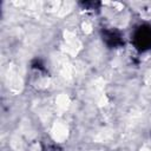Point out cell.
<instances>
[{
	"label": "cell",
	"mask_w": 151,
	"mask_h": 151,
	"mask_svg": "<svg viewBox=\"0 0 151 151\" xmlns=\"http://www.w3.org/2000/svg\"><path fill=\"white\" fill-rule=\"evenodd\" d=\"M133 41L139 50L151 48V27L150 26L139 27L134 33Z\"/></svg>",
	"instance_id": "6da1fadb"
},
{
	"label": "cell",
	"mask_w": 151,
	"mask_h": 151,
	"mask_svg": "<svg viewBox=\"0 0 151 151\" xmlns=\"http://www.w3.org/2000/svg\"><path fill=\"white\" fill-rule=\"evenodd\" d=\"M104 38H105V40H106L110 45L116 46V45L120 44V37H119L116 32H105Z\"/></svg>",
	"instance_id": "7a4b0ae2"
}]
</instances>
